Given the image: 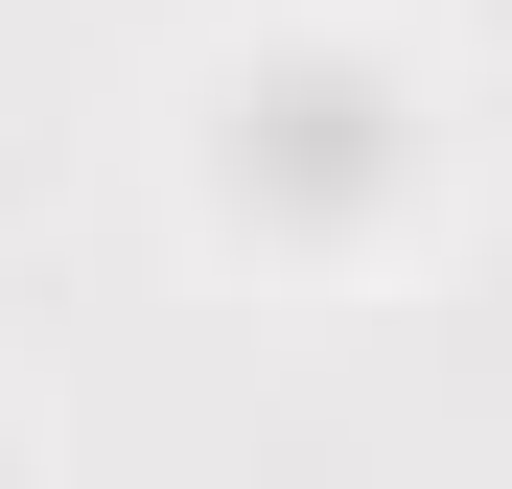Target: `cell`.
I'll return each instance as SVG.
<instances>
[{
  "mask_svg": "<svg viewBox=\"0 0 512 489\" xmlns=\"http://www.w3.org/2000/svg\"><path fill=\"white\" fill-rule=\"evenodd\" d=\"M396 117H419V94H396V70H350V47L233 70V94H210V187H233V233H280V257L373 233V210L419 187V140H396Z\"/></svg>",
  "mask_w": 512,
  "mask_h": 489,
  "instance_id": "1",
  "label": "cell"
}]
</instances>
